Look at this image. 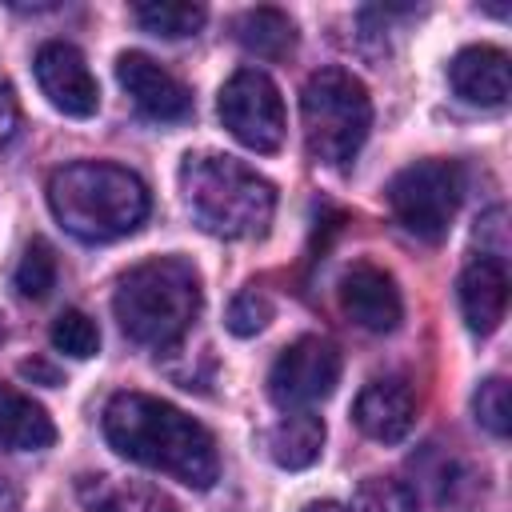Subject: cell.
Returning a JSON list of instances; mask_svg holds the SVG:
<instances>
[{"mask_svg":"<svg viewBox=\"0 0 512 512\" xmlns=\"http://www.w3.org/2000/svg\"><path fill=\"white\" fill-rule=\"evenodd\" d=\"M104 436L124 460L156 468L188 488H212L220 476L212 432L160 396L116 392L104 404Z\"/></svg>","mask_w":512,"mask_h":512,"instance_id":"6da1fadb","label":"cell"},{"mask_svg":"<svg viewBox=\"0 0 512 512\" xmlns=\"http://www.w3.org/2000/svg\"><path fill=\"white\" fill-rule=\"evenodd\" d=\"M148 188L136 172L104 160H76L48 176L52 216L84 244L132 236L148 216Z\"/></svg>","mask_w":512,"mask_h":512,"instance_id":"7a4b0ae2","label":"cell"},{"mask_svg":"<svg viewBox=\"0 0 512 512\" xmlns=\"http://www.w3.org/2000/svg\"><path fill=\"white\" fill-rule=\"evenodd\" d=\"M112 312L132 344L168 352L200 316V276L180 256H152L116 280Z\"/></svg>","mask_w":512,"mask_h":512,"instance_id":"3957f363","label":"cell"},{"mask_svg":"<svg viewBox=\"0 0 512 512\" xmlns=\"http://www.w3.org/2000/svg\"><path fill=\"white\" fill-rule=\"evenodd\" d=\"M180 192L192 220L220 240H248L260 236L276 212V188L248 164L220 156V152H196L180 164Z\"/></svg>","mask_w":512,"mask_h":512,"instance_id":"277c9868","label":"cell"},{"mask_svg":"<svg viewBox=\"0 0 512 512\" xmlns=\"http://www.w3.org/2000/svg\"><path fill=\"white\" fill-rule=\"evenodd\" d=\"M300 120L312 160L344 168L356 160L372 128L368 88L344 68H320L300 92Z\"/></svg>","mask_w":512,"mask_h":512,"instance_id":"5b68a950","label":"cell"},{"mask_svg":"<svg viewBox=\"0 0 512 512\" xmlns=\"http://www.w3.org/2000/svg\"><path fill=\"white\" fill-rule=\"evenodd\" d=\"M464 196V172L456 160H416L388 184V208L416 240H440Z\"/></svg>","mask_w":512,"mask_h":512,"instance_id":"8992f818","label":"cell"},{"mask_svg":"<svg viewBox=\"0 0 512 512\" xmlns=\"http://www.w3.org/2000/svg\"><path fill=\"white\" fill-rule=\"evenodd\" d=\"M216 112L224 120V128L252 152H276L284 144V100L280 88L272 84L268 72L260 68H240L224 80Z\"/></svg>","mask_w":512,"mask_h":512,"instance_id":"52a82bcc","label":"cell"},{"mask_svg":"<svg viewBox=\"0 0 512 512\" xmlns=\"http://www.w3.org/2000/svg\"><path fill=\"white\" fill-rule=\"evenodd\" d=\"M336 380H340V348L324 336H300L272 360L268 396L292 412L332 396Z\"/></svg>","mask_w":512,"mask_h":512,"instance_id":"ba28073f","label":"cell"},{"mask_svg":"<svg viewBox=\"0 0 512 512\" xmlns=\"http://www.w3.org/2000/svg\"><path fill=\"white\" fill-rule=\"evenodd\" d=\"M32 64H36L40 92L64 116L84 120V116H92L100 108V84H96V76H92V68H88L80 48H72L64 40H48V44H40Z\"/></svg>","mask_w":512,"mask_h":512,"instance_id":"9c48e42d","label":"cell"},{"mask_svg":"<svg viewBox=\"0 0 512 512\" xmlns=\"http://www.w3.org/2000/svg\"><path fill=\"white\" fill-rule=\"evenodd\" d=\"M116 80L120 88L132 96V104L160 120V124H176V120H188L192 116V92L168 72L160 68L152 56L144 52H120L116 60Z\"/></svg>","mask_w":512,"mask_h":512,"instance_id":"30bf717a","label":"cell"},{"mask_svg":"<svg viewBox=\"0 0 512 512\" xmlns=\"http://www.w3.org/2000/svg\"><path fill=\"white\" fill-rule=\"evenodd\" d=\"M340 308L348 312V320H356L368 332H392L404 316L396 280L380 264H368V260H356L340 276Z\"/></svg>","mask_w":512,"mask_h":512,"instance_id":"8fae6325","label":"cell"},{"mask_svg":"<svg viewBox=\"0 0 512 512\" xmlns=\"http://www.w3.org/2000/svg\"><path fill=\"white\" fill-rule=\"evenodd\" d=\"M352 416H356V428L368 440L400 444L412 432V424H416L412 384L404 376H376V380H368L360 388L356 404H352Z\"/></svg>","mask_w":512,"mask_h":512,"instance_id":"7c38bea8","label":"cell"},{"mask_svg":"<svg viewBox=\"0 0 512 512\" xmlns=\"http://www.w3.org/2000/svg\"><path fill=\"white\" fill-rule=\"evenodd\" d=\"M448 84L460 100L480 104V108H500L512 92V72H508V52L496 44H472L460 48L448 64Z\"/></svg>","mask_w":512,"mask_h":512,"instance_id":"4fadbf2b","label":"cell"},{"mask_svg":"<svg viewBox=\"0 0 512 512\" xmlns=\"http://www.w3.org/2000/svg\"><path fill=\"white\" fill-rule=\"evenodd\" d=\"M460 312H464V324L480 336L500 328V320L508 312V268H504V260L480 252L460 272Z\"/></svg>","mask_w":512,"mask_h":512,"instance_id":"5bb4252c","label":"cell"},{"mask_svg":"<svg viewBox=\"0 0 512 512\" xmlns=\"http://www.w3.org/2000/svg\"><path fill=\"white\" fill-rule=\"evenodd\" d=\"M76 496L84 512H176V504L160 488L120 476H80Z\"/></svg>","mask_w":512,"mask_h":512,"instance_id":"9a60e30c","label":"cell"},{"mask_svg":"<svg viewBox=\"0 0 512 512\" xmlns=\"http://www.w3.org/2000/svg\"><path fill=\"white\" fill-rule=\"evenodd\" d=\"M56 440V424L36 404L12 384H0V448L8 452H40Z\"/></svg>","mask_w":512,"mask_h":512,"instance_id":"2e32d148","label":"cell"},{"mask_svg":"<svg viewBox=\"0 0 512 512\" xmlns=\"http://www.w3.org/2000/svg\"><path fill=\"white\" fill-rule=\"evenodd\" d=\"M320 448H324V420L308 408H292L268 432V456L288 472H300V468L316 464Z\"/></svg>","mask_w":512,"mask_h":512,"instance_id":"e0dca14e","label":"cell"},{"mask_svg":"<svg viewBox=\"0 0 512 512\" xmlns=\"http://www.w3.org/2000/svg\"><path fill=\"white\" fill-rule=\"evenodd\" d=\"M232 32H236L240 48H248L260 60H280V56H288L296 48V24H292V16L280 12V8H268V4L240 12L236 24H232Z\"/></svg>","mask_w":512,"mask_h":512,"instance_id":"ac0fdd59","label":"cell"},{"mask_svg":"<svg viewBox=\"0 0 512 512\" xmlns=\"http://www.w3.org/2000/svg\"><path fill=\"white\" fill-rule=\"evenodd\" d=\"M136 24L152 36H164V40H184V36H196L208 20L204 4H184V0H148V4H136L132 8Z\"/></svg>","mask_w":512,"mask_h":512,"instance_id":"d6986e66","label":"cell"},{"mask_svg":"<svg viewBox=\"0 0 512 512\" xmlns=\"http://www.w3.org/2000/svg\"><path fill=\"white\" fill-rule=\"evenodd\" d=\"M52 348L56 352H64V356H72V360H88V356H96L100 352V328H96V320L88 316V312H80V308H68V312H60L56 320H52Z\"/></svg>","mask_w":512,"mask_h":512,"instance_id":"ffe728a7","label":"cell"},{"mask_svg":"<svg viewBox=\"0 0 512 512\" xmlns=\"http://www.w3.org/2000/svg\"><path fill=\"white\" fill-rule=\"evenodd\" d=\"M348 512H420V500H416V492H412L404 480L368 476V480L356 488Z\"/></svg>","mask_w":512,"mask_h":512,"instance_id":"44dd1931","label":"cell"},{"mask_svg":"<svg viewBox=\"0 0 512 512\" xmlns=\"http://www.w3.org/2000/svg\"><path fill=\"white\" fill-rule=\"evenodd\" d=\"M16 288L28 300H44L56 288V252L48 240H40V236L28 240L20 264H16Z\"/></svg>","mask_w":512,"mask_h":512,"instance_id":"7402d4cb","label":"cell"},{"mask_svg":"<svg viewBox=\"0 0 512 512\" xmlns=\"http://www.w3.org/2000/svg\"><path fill=\"white\" fill-rule=\"evenodd\" d=\"M476 420L492 432V436H508L512 428V396H508V380L504 376H488L480 388H476Z\"/></svg>","mask_w":512,"mask_h":512,"instance_id":"603a6c76","label":"cell"},{"mask_svg":"<svg viewBox=\"0 0 512 512\" xmlns=\"http://www.w3.org/2000/svg\"><path fill=\"white\" fill-rule=\"evenodd\" d=\"M272 296L264 288H244L232 304H228V332L232 336H256L268 328L272 320Z\"/></svg>","mask_w":512,"mask_h":512,"instance_id":"cb8c5ba5","label":"cell"},{"mask_svg":"<svg viewBox=\"0 0 512 512\" xmlns=\"http://www.w3.org/2000/svg\"><path fill=\"white\" fill-rule=\"evenodd\" d=\"M16 128H20V104H16L12 84L0 76V148L16 136Z\"/></svg>","mask_w":512,"mask_h":512,"instance_id":"d4e9b609","label":"cell"},{"mask_svg":"<svg viewBox=\"0 0 512 512\" xmlns=\"http://www.w3.org/2000/svg\"><path fill=\"white\" fill-rule=\"evenodd\" d=\"M20 372H24V376H40L44 384H60V376H56L52 368H44L40 360H24V364H20Z\"/></svg>","mask_w":512,"mask_h":512,"instance_id":"484cf974","label":"cell"},{"mask_svg":"<svg viewBox=\"0 0 512 512\" xmlns=\"http://www.w3.org/2000/svg\"><path fill=\"white\" fill-rule=\"evenodd\" d=\"M308 512H344V508H336V504H312Z\"/></svg>","mask_w":512,"mask_h":512,"instance_id":"4316f807","label":"cell"}]
</instances>
